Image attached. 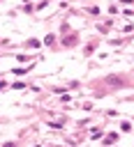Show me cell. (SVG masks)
<instances>
[{"label":"cell","instance_id":"6da1fadb","mask_svg":"<svg viewBox=\"0 0 134 147\" xmlns=\"http://www.w3.org/2000/svg\"><path fill=\"white\" fill-rule=\"evenodd\" d=\"M2 147H16V142H5Z\"/></svg>","mask_w":134,"mask_h":147},{"label":"cell","instance_id":"7a4b0ae2","mask_svg":"<svg viewBox=\"0 0 134 147\" xmlns=\"http://www.w3.org/2000/svg\"><path fill=\"white\" fill-rule=\"evenodd\" d=\"M2 87H5V83H2V80H0V90H2Z\"/></svg>","mask_w":134,"mask_h":147}]
</instances>
